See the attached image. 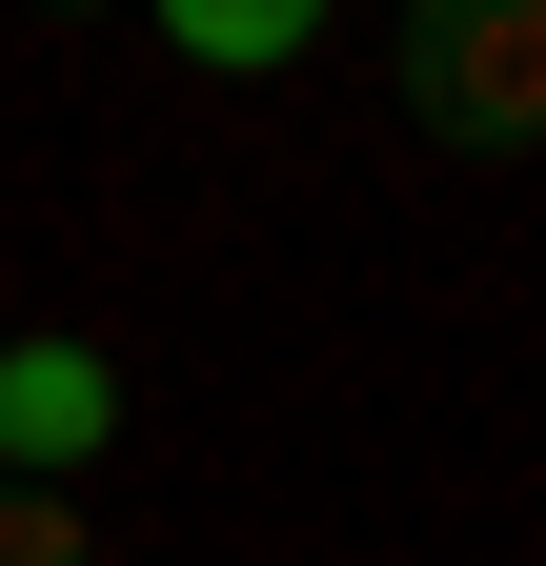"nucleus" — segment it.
Masks as SVG:
<instances>
[{"label": "nucleus", "instance_id": "nucleus-3", "mask_svg": "<svg viewBox=\"0 0 546 566\" xmlns=\"http://www.w3.org/2000/svg\"><path fill=\"white\" fill-rule=\"evenodd\" d=\"M162 41H182V61H223V82H263V61H304V41H324V0H162Z\"/></svg>", "mask_w": 546, "mask_h": 566}, {"label": "nucleus", "instance_id": "nucleus-2", "mask_svg": "<svg viewBox=\"0 0 546 566\" xmlns=\"http://www.w3.org/2000/svg\"><path fill=\"white\" fill-rule=\"evenodd\" d=\"M102 424H122V365H102V344H0V446H21V465H102Z\"/></svg>", "mask_w": 546, "mask_h": 566}, {"label": "nucleus", "instance_id": "nucleus-4", "mask_svg": "<svg viewBox=\"0 0 546 566\" xmlns=\"http://www.w3.org/2000/svg\"><path fill=\"white\" fill-rule=\"evenodd\" d=\"M0 566H102V546L61 526V506H0Z\"/></svg>", "mask_w": 546, "mask_h": 566}, {"label": "nucleus", "instance_id": "nucleus-1", "mask_svg": "<svg viewBox=\"0 0 546 566\" xmlns=\"http://www.w3.org/2000/svg\"><path fill=\"white\" fill-rule=\"evenodd\" d=\"M405 102L445 142H526L546 122V0H405Z\"/></svg>", "mask_w": 546, "mask_h": 566}]
</instances>
